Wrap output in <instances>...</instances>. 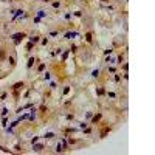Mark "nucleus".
Masks as SVG:
<instances>
[{"label":"nucleus","mask_w":155,"mask_h":155,"mask_svg":"<svg viewBox=\"0 0 155 155\" xmlns=\"http://www.w3.org/2000/svg\"><path fill=\"white\" fill-rule=\"evenodd\" d=\"M23 37H25L23 33H17V34H14V42H16V44H19L20 39H23Z\"/></svg>","instance_id":"1"},{"label":"nucleus","mask_w":155,"mask_h":155,"mask_svg":"<svg viewBox=\"0 0 155 155\" xmlns=\"http://www.w3.org/2000/svg\"><path fill=\"white\" fill-rule=\"evenodd\" d=\"M99 120H101V113H98V115H95V116L92 118V123H93V124H96Z\"/></svg>","instance_id":"2"},{"label":"nucleus","mask_w":155,"mask_h":155,"mask_svg":"<svg viewBox=\"0 0 155 155\" xmlns=\"http://www.w3.org/2000/svg\"><path fill=\"white\" fill-rule=\"evenodd\" d=\"M109 132H110V127H104V129H103V132H101V138H104L105 135L109 133Z\"/></svg>","instance_id":"3"},{"label":"nucleus","mask_w":155,"mask_h":155,"mask_svg":"<svg viewBox=\"0 0 155 155\" xmlns=\"http://www.w3.org/2000/svg\"><path fill=\"white\" fill-rule=\"evenodd\" d=\"M20 87H23V82H17V84H14V87H12V88H14V90H19Z\"/></svg>","instance_id":"4"},{"label":"nucleus","mask_w":155,"mask_h":155,"mask_svg":"<svg viewBox=\"0 0 155 155\" xmlns=\"http://www.w3.org/2000/svg\"><path fill=\"white\" fill-rule=\"evenodd\" d=\"M42 149H44V146H42V144H37V146H34V150H36V152H40Z\"/></svg>","instance_id":"5"},{"label":"nucleus","mask_w":155,"mask_h":155,"mask_svg":"<svg viewBox=\"0 0 155 155\" xmlns=\"http://www.w3.org/2000/svg\"><path fill=\"white\" fill-rule=\"evenodd\" d=\"M34 62H36V61H34V57H31V59L28 61V64H26V67H28V68H29V67H33V64H34Z\"/></svg>","instance_id":"6"},{"label":"nucleus","mask_w":155,"mask_h":155,"mask_svg":"<svg viewBox=\"0 0 155 155\" xmlns=\"http://www.w3.org/2000/svg\"><path fill=\"white\" fill-rule=\"evenodd\" d=\"M29 39H31V42H33V44L39 42V37H37V36H33V37H29Z\"/></svg>","instance_id":"7"},{"label":"nucleus","mask_w":155,"mask_h":155,"mask_svg":"<svg viewBox=\"0 0 155 155\" xmlns=\"http://www.w3.org/2000/svg\"><path fill=\"white\" fill-rule=\"evenodd\" d=\"M85 39H87L88 42H92V34H90V33H87V34H85Z\"/></svg>","instance_id":"8"},{"label":"nucleus","mask_w":155,"mask_h":155,"mask_svg":"<svg viewBox=\"0 0 155 155\" xmlns=\"http://www.w3.org/2000/svg\"><path fill=\"white\" fill-rule=\"evenodd\" d=\"M59 6H61V3H59V2H54V3H53V8H59Z\"/></svg>","instance_id":"9"},{"label":"nucleus","mask_w":155,"mask_h":155,"mask_svg":"<svg viewBox=\"0 0 155 155\" xmlns=\"http://www.w3.org/2000/svg\"><path fill=\"white\" fill-rule=\"evenodd\" d=\"M98 75H99V71H98V70H95V71H93V73H92V76H95V78H98Z\"/></svg>","instance_id":"10"},{"label":"nucleus","mask_w":155,"mask_h":155,"mask_svg":"<svg viewBox=\"0 0 155 155\" xmlns=\"http://www.w3.org/2000/svg\"><path fill=\"white\" fill-rule=\"evenodd\" d=\"M45 137H47V138H53V137H54V135H53V133H51V132H48V133H47V135H45Z\"/></svg>","instance_id":"11"},{"label":"nucleus","mask_w":155,"mask_h":155,"mask_svg":"<svg viewBox=\"0 0 155 155\" xmlns=\"http://www.w3.org/2000/svg\"><path fill=\"white\" fill-rule=\"evenodd\" d=\"M71 36H75V34H71V33H67V34H65V37H67V39H71Z\"/></svg>","instance_id":"12"},{"label":"nucleus","mask_w":155,"mask_h":155,"mask_svg":"<svg viewBox=\"0 0 155 155\" xmlns=\"http://www.w3.org/2000/svg\"><path fill=\"white\" fill-rule=\"evenodd\" d=\"M56 150H57V152H61V150H62V147H61V144H57V146H56Z\"/></svg>","instance_id":"13"},{"label":"nucleus","mask_w":155,"mask_h":155,"mask_svg":"<svg viewBox=\"0 0 155 155\" xmlns=\"http://www.w3.org/2000/svg\"><path fill=\"white\" fill-rule=\"evenodd\" d=\"M68 92H70V87H65V88H64V93H65V95H67V93H68Z\"/></svg>","instance_id":"14"}]
</instances>
